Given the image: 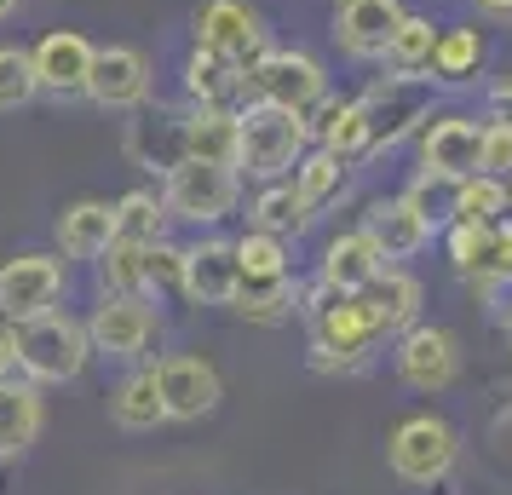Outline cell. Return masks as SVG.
<instances>
[{"instance_id":"cell-1","label":"cell","mask_w":512,"mask_h":495,"mask_svg":"<svg viewBox=\"0 0 512 495\" xmlns=\"http://www.w3.org/2000/svg\"><path fill=\"white\" fill-rule=\"evenodd\" d=\"M300 311L311 323V369H323V375H357L374 357V346L386 340L369 323V311L357 306V294L323 283V277L300 294Z\"/></svg>"},{"instance_id":"cell-2","label":"cell","mask_w":512,"mask_h":495,"mask_svg":"<svg viewBox=\"0 0 512 495\" xmlns=\"http://www.w3.org/2000/svg\"><path fill=\"white\" fill-rule=\"evenodd\" d=\"M438 104V81L432 75H374L369 87L357 93V116H363V162H374L380 150H397L403 139H415L420 127L432 121Z\"/></svg>"},{"instance_id":"cell-3","label":"cell","mask_w":512,"mask_h":495,"mask_svg":"<svg viewBox=\"0 0 512 495\" xmlns=\"http://www.w3.org/2000/svg\"><path fill=\"white\" fill-rule=\"evenodd\" d=\"M311 150V127L300 110L282 104H242L236 110V173L248 179H288L300 156Z\"/></svg>"},{"instance_id":"cell-4","label":"cell","mask_w":512,"mask_h":495,"mask_svg":"<svg viewBox=\"0 0 512 495\" xmlns=\"http://www.w3.org/2000/svg\"><path fill=\"white\" fill-rule=\"evenodd\" d=\"M12 352H18L24 380H35V386H70L93 363V340H87V323L81 317L47 311V317L12 323Z\"/></svg>"},{"instance_id":"cell-5","label":"cell","mask_w":512,"mask_h":495,"mask_svg":"<svg viewBox=\"0 0 512 495\" xmlns=\"http://www.w3.org/2000/svg\"><path fill=\"white\" fill-rule=\"evenodd\" d=\"M328 93V70L323 58H311L300 47H265L242 70V104H282V110H311ZM236 104V110H242Z\"/></svg>"},{"instance_id":"cell-6","label":"cell","mask_w":512,"mask_h":495,"mask_svg":"<svg viewBox=\"0 0 512 495\" xmlns=\"http://www.w3.org/2000/svg\"><path fill=\"white\" fill-rule=\"evenodd\" d=\"M386 461H392V472L403 484L432 490V484H443V478L455 472V461H461V432L443 421V415H409V421L386 438Z\"/></svg>"},{"instance_id":"cell-7","label":"cell","mask_w":512,"mask_h":495,"mask_svg":"<svg viewBox=\"0 0 512 495\" xmlns=\"http://www.w3.org/2000/svg\"><path fill=\"white\" fill-rule=\"evenodd\" d=\"M236 196H242V173L236 167H219V162H196V156H185L162 179L167 213L185 219V225H219V219H231Z\"/></svg>"},{"instance_id":"cell-8","label":"cell","mask_w":512,"mask_h":495,"mask_svg":"<svg viewBox=\"0 0 512 495\" xmlns=\"http://www.w3.org/2000/svg\"><path fill=\"white\" fill-rule=\"evenodd\" d=\"M87 340L98 357H116V363H144L162 340V317L144 294H104L87 317Z\"/></svg>"},{"instance_id":"cell-9","label":"cell","mask_w":512,"mask_h":495,"mask_svg":"<svg viewBox=\"0 0 512 495\" xmlns=\"http://www.w3.org/2000/svg\"><path fill=\"white\" fill-rule=\"evenodd\" d=\"M190 41L202 52H219V58H231V64L248 70L265 52V18L248 0H202L190 12Z\"/></svg>"},{"instance_id":"cell-10","label":"cell","mask_w":512,"mask_h":495,"mask_svg":"<svg viewBox=\"0 0 512 495\" xmlns=\"http://www.w3.org/2000/svg\"><path fill=\"white\" fill-rule=\"evenodd\" d=\"M64 300V260L52 254H18V260H0V317L6 323H29V317H47Z\"/></svg>"},{"instance_id":"cell-11","label":"cell","mask_w":512,"mask_h":495,"mask_svg":"<svg viewBox=\"0 0 512 495\" xmlns=\"http://www.w3.org/2000/svg\"><path fill=\"white\" fill-rule=\"evenodd\" d=\"M392 363L409 392H443L461 375V340L449 329H432V323H409V329L397 334Z\"/></svg>"},{"instance_id":"cell-12","label":"cell","mask_w":512,"mask_h":495,"mask_svg":"<svg viewBox=\"0 0 512 495\" xmlns=\"http://www.w3.org/2000/svg\"><path fill=\"white\" fill-rule=\"evenodd\" d=\"M449 265L461 271L466 283L478 288H495V283H512V213L489 219V225H449Z\"/></svg>"},{"instance_id":"cell-13","label":"cell","mask_w":512,"mask_h":495,"mask_svg":"<svg viewBox=\"0 0 512 495\" xmlns=\"http://www.w3.org/2000/svg\"><path fill=\"white\" fill-rule=\"evenodd\" d=\"M403 0H334V24H328V35H334V47L346 52V58H357V64H380L386 58V47H392L397 24H403Z\"/></svg>"},{"instance_id":"cell-14","label":"cell","mask_w":512,"mask_h":495,"mask_svg":"<svg viewBox=\"0 0 512 495\" xmlns=\"http://www.w3.org/2000/svg\"><path fill=\"white\" fill-rule=\"evenodd\" d=\"M156 386H162V403H167V421H202L219 409L225 386H219V369L208 357H190V352H173V357H156Z\"/></svg>"},{"instance_id":"cell-15","label":"cell","mask_w":512,"mask_h":495,"mask_svg":"<svg viewBox=\"0 0 512 495\" xmlns=\"http://www.w3.org/2000/svg\"><path fill=\"white\" fill-rule=\"evenodd\" d=\"M87 98H93L98 110H121V116H133L150 104V58L139 47H110L93 52V75H87Z\"/></svg>"},{"instance_id":"cell-16","label":"cell","mask_w":512,"mask_h":495,"mask_svg":"<svg viewBox=\"0 0 512 495\" xmlns=\"http://www.w3.org/2000/svg\"><path fill=\"white\" fill-rule=\"evenodd\" d=\"M93 52H98V47L81 35V29H52V35H41V41L29 47L41 93H52V98H87Z\"/></svg>"},{"instance_id":"cell-17","label":"cell","mask_w":512,"mask_h":495,"mask_svg":"<svg viewBox=\"0 0 512 495\" xmlns=\"http://www.w3.org/2000/svg\"><path fill=\"white\" fill-rule=\"evenodd\" d=\"M478 156H484V121L478 116L455 110V116H432L420 127V167L466 179V173H478Z\"/></svg>"},{"instance_id":"cell-18","label":"cell","mask_w":512,"mask_h":495,"mask_svg":"<svg viewBox=\"0 0 512 495\" xmlns=\"http://www.w3.org/2000/svg\"><path fill=\"white\" fill-rule=\"evenodd\" d=\"M127 156H133V167H144V173H173V167L185 162V116L179 110H133V121H127Z\"/></svg>"},{"instance_id":"cell-19","label":"cell","mask_w":512,"mask_h":495,"mask_svg":"<svg viewBox=\"0 0 512 495\" xmlns=\"http://www.w3.org/2000/svg\"><path fill=\"white\" fill-rule=\"evenodd\" d=\"M357 294V306L369 311V323L386 340H397V334L409 329V323H420V283L403 271V265H386V271H374L363 288H351Z\"/></svg>"},{"instance_id":"cell-20","label":"cell","mask_w":512,"mask_h":495,"mask_svg":"<svg viewBox=\"0 0 512 495\" xmlns=\"http://www.w3.org/2000/svg\"><path fill=\"white\" fill-rule=\"evenodd\" d=\"M236 283H242V265H236V242L225 236H202L196 248H185V288L196 306H231Z\"/></svg>"},{"instance_id":"cell-21","label":"cell","mask_w":512,"mask_h":495,"mask_svg":"<svg viewBox=\"0 0 512 495\" xmlns=\"http://www.w3.org/2000/svg\"><path fill=\"white\" fill-rule=\"evenodd\" d=\"M363 231L380 242L386 265H403V260H415V254H426V248H432V236H438L415 208H409V202H403V196H380V202H369Z\"/></svg>"},{"instance_id":"cell-22","label":"cell","mask_w":512,"mask_h":495,"mask_svg":"<svg viewBox=\"0 0 512 495\" xmlns=\"http://www.w3.org/2000/svg\"><path fill=\"white\" fill-rule=\"evenodd\" d=\"M116 242V202L104 196H81L58 213V248L64 260H98L104 248Z\"/></svg>"},{"instance_id":"cell-23","label":"cell","mask_w":512,"mask_h":495,"mask_svg":"<svg viewBox=\"0 0 512 495\" xmlns=\"http://www.w3.org/2000/svg\"><path fill=\"white\" fill-rule=\"evenodd\" d=\"M47 426V409H41V392L35 380H0V461L24 455Z\"/></svg>"},{"instance_id":"cell-24","label":"cell","mask_w":512,"mask_h":495,"mask_svg":"<svg viewBox=\"0 0 512 495\" xmlns=\"http://www.w3.org/2000/svg\"><path fill=\"white\" fill-rule=\"evenodd\" d=\"M374 271H386V254H380V242H374L363 225L334 236V242L323 248V265H317V277L334 283V288H363Z\"/></svg>"},{"instance_id":"cell-25","label":"cell","mask_w":512,"mask_h":495,"mask_svg":"<svg viewBox=\"0 0 512 495\" xmlns=\"http://www.w3.org/2000/svg\"><path fill=\"white\" fill-rule=\"evenodd\" d=\"M185 156L236 167V110L231 104H190L185 110Z\"/></svg>"},{"instance_id":"cell-26","label":"cell","mask_w":512,"mask_h":495,"mask_svg":"<svg viewBox=\"0 0 512 495\" xmlns=\"http://www.w3.org/2000/svg\"><path fill=\"white\" fill-rule=\"evenodd\" d=\"M484 58H489V41L478 24H455L438 35V52H432V81L438 87H466L484 75Z\"/></svg>"},{"instance_id":"cell-27","label":"cell","mask_w":512,"mask_h":495,"mask_svg":"<svg viewBox=\"0 0 512 495\" xmlns=\"http://www.w3.org/2000/svg\"><path fill=\"white\" fill-rule=\"evenodd\" d=\"M346 173H351V162H340V156L323 150V144H311L288 179H294V190H300V208L317 219L328 202H340V196H346Z\"/></svg>"},{"instance_id":"cell-28","label":"cell","mask_w":512,"mask_h":495,"mask_svg":"<svg viewBox=\"0 0 512 495\" xmlns=\"http://www.w3.org/2000/svg\"><path fill=\"white\" fill-rule=\"evenodd\" d=\"M110 421L121 432H156L167 421V403H162V386H156V369H133L110 392Z\"/></svg>"},{"instance_id":"cell-29","label":"cell","mask_w":512,"mask_h":495,"mask_svg":"<svg viewBox=\"0 0 512 495\" xmlns=\"http://www.w3.org/2000/svg\"><path fill=\"white\" fill-rule=\"evenodd\" d=\"M185 93L190 104H242V64H231V58H219V52H202L190 47L185 58Z\"/></svg>"},{"instance_id":"cell-30","label":"cell","mask_w":512,"mask_h":495,"mask_svg":"<svg viewBox=\"0 0 512 495\" xmlns=\"http://www.w3.org/2000/svg\"><path fill=\"white\" fill-rule=\"evenodd\" d=\"M294 306H300L294 277H242L231 294V311L248 323H282V317H294Z\"/></svg>"},{"instance_id":"cell-31","label":"cell","mask_w":512,"mask_h":495,"mask_svg":"<svg viewBox=\"0 0 512 495\" xmlns=\"http://www.w3.org/2000/svg\"><path fill=\"white\" fill-rule=\"evenodd\" d=\"M248 225L254 231H271V236H300L311 225V213L300 208V190L294 179H265L254 196V208H248Z\"/></svg>"},{"instance_id":"cell-32","label":"cell","mask_w":512,"mask_h":495,"mask_svg":"<svg viewBox=\"0 0 512 495\" xmlns=\"http://www.w3.org/2000/svg\"><path fill=\"white\" fill-rule=\"evenodd\" d=\"M438 35L443 29L432 18H420V12H403V24H397L392 47H386V70L397 75H432V52H438Z\"/></svg>"},{"instance_id":"cell-33","label":"cell","mask_w":512,"mask_h":495,"mask_svg":"<svg viewBox=\"0 0 512 495\" xmlns=\"http://www.w3.org/2000/svg\"><path fill=\"white\" fill-rule=\"evenodd\" d=\"M144 254H150V242H127V236H116L104 254H98V283H104V294H144L150 300V277H144Z\"/></svg>"},{"instance_id":"cell-34","label":"cell","mask_w":512,"mask_h":495,"mask_svg":"<svg viewBox=\"0 0 512 495\" xmlns=\"http://www.w3.org/2000/svg\"><path fill=\"white\" fill-rule=\"evenodd\" d=\"M167 202L162 190H127V196H116V236H127V242H162L167 236Z\"/></svg>"},{"instance_id":"cell-35","label":"cell","mask_w":512,"mask_h":495,"mask_svg":"<svg viewBox=\"0 0 512 495\" xmlns=\"http://www.w3.org/2000/svg\"><path fill=\"white\" fill-rule=\"evenodd\" d=\"M455 196H461V179H449V173H432V167H420L409 190H403V202L432 225V231H449L455 225Z\"/></svg>"},{"instance_id":"cell-36","label":"cell","mask_w":512,"mask_h":495,"mask_svg":"<svg viewBox=\"0 0 512 495\" xmlns=\"http://www.w3.org/2000/svg\"><path fill=\"white\" fill-rule=\"evenodd\" d=\"M507 213V179L495 173H466L461 179V196H455V219L461 225H489Z\"/></svg>"},{"instance_id":"cell-37","label":"cell","mask_w":512,"mask_h":495,"mask_svg":"<svg viewBox=\"0 0 512 495\" xmlns=\"http://www.w3.org/2000/svg\"><path fill=\"white\" fill-rule=\"evenodd\" d=\"M236 265L242 277H288V236L248 225V236H236Z\"/></svg>"},{"instance_id":"cell-38","label":"cell","mask_w":512,"mask_h":495,"mask_svg":"<svg viewBox=\"0 0 512 495\" xmlns=\"http://www.w3.org/2000/svg\"><path fill=\"white\" fill-rule=\"evenodd\" d=\"M35 98H41V81H35L29 47H0V110H24Z\"/></svg>"},{"instance_id":"cell-39","label":"cell","mask_w":512,"mask_h":495,"mask_svg":"<svg viewBox=\"0 0 512 495\" xmlns=\"http://www.w3.org/2000/svg\"><path fill=\"white\" fill-rule=\"evenodd\" d=\"M144 277H150V294H162V288H185V248H173V242H150V254H144Z\"/></svg>"},{"instance_id":"cell-40","label":"cell","mask_w":512,"mask_h":495,"mask_svg":"<svg viewBox=\"0 0 512 495\" xmlns=\"http://www.w3.org/2000/svg\"><path fill=\"white\" fill-rule=\"evenodd\" d=\"M478 173L512 179V127H495V121H484V156H478Z\"/></svg>"},{"instance_id":"cell-41","label":"cell","mask_w":512,"mask_h":495,"mask_svg":"<svg viewBox=\"0 0 512 495\" xmlns=\"http://www.w3.org/2000/svg\"><path fill=\"white\" fill-rule=\"evenodd\" d=\"M484 121H495V127H512V75L489 87V98H484Z\"/></svg>"},{"instance_id":"cell-42","label":"cell","mask_w":512,"mask_h":495,"mask_svg":"<svg viewBox=\"0 0 512 495\" xmlns=\"http://www.w3.org/2000/svg\"><path fill=\"white\" fill-rule=\"evenodd\" d=\"M12 369H18V352H12V323L0 329V380H12Z\"/></svg>"},{"instance_id":"cell-43","label":"cell","mask_w":512,"mask_h":495,"mask_svg":"<svg viewBox=\"0 0 512 495\" xmlns=\"http://www.w3.org/2000/svg\"><path fill=\"white\" fill-rule=\"evenodd\" d=\"M478 12H489V18H512V0H478Z\"/></svg>"},{"instance_id":"cell-44","label":"cell","mask_w":512,"mask_h":495,"mask_svg":"<svg viewBox=\"0 0 512 495\" xmlns=\"http://www.w3.org/2000/svg\"><path fill=\"white\" fill-rule=\"evenodd\" d=\"M18 6H24V0H0V24H6V18H12Z\"/></svg>"},{"instance_id":"cell-45","label":"cell","mask_w":512,"mask_h":495,"mask_svg":"<svg viewBox=\"0 0 512 495\" xmlns=\"http://www.w3.org/2000/svg\"><path fill=\"white\" fill-rule=\"evenodd\" d=\"M507 213H512V179H507Z\"/></svg>"},{"instance_id":"cell-46","label":"cell","mask_w":512,"mask_h":495,"mask_svg":"<svg viewBox=\"0 0 512 495\" xmlns=\"http://www.w3.org/2000/svg\"><path fill=\"white\" fill-rule=\"evenodd\" d=\"M507 334H512V306H507Z\"/></svg>"}]
</instances>
